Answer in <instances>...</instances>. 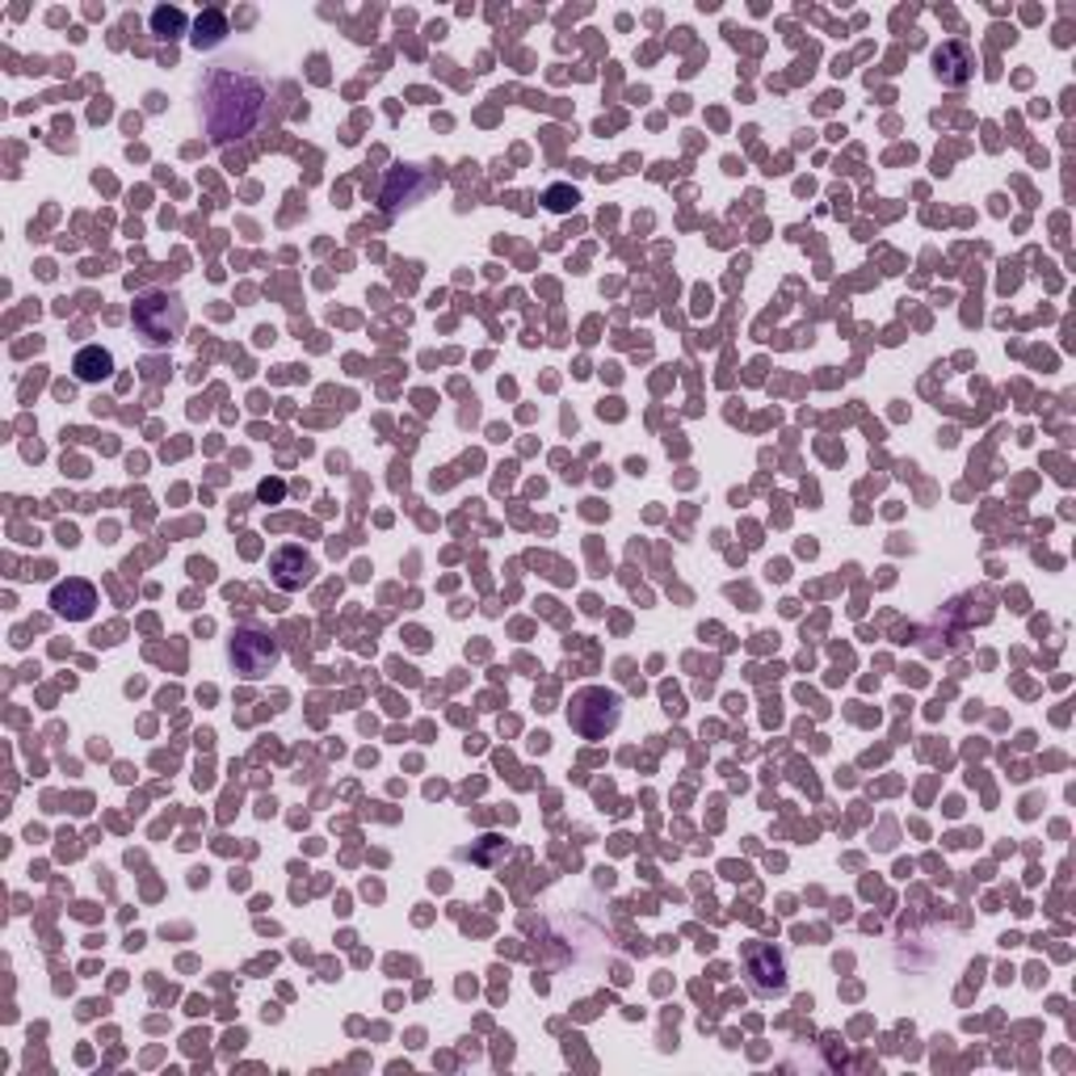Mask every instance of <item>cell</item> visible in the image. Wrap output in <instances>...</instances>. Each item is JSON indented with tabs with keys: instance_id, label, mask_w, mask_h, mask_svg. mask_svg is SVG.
Returning a JSON list of instances; mask_svg holds the SVG:
<instances>
[{
	"instance_id": "6da1fadb",
	"label": "cell",
	"mask_w": 1076,
	"mask_h": 1076,
	"mask_svg": "<svg viewBox=\"0 0 1076 1076\" xmlns=\"http://www.w3.org/2000/svg\"><path fill=\"white\" fill-rule=\"evenodd\" d=\"M266 109V89L244 77V72H219L211 77L207 93H202V114H207V131L215 143L241 139L261 122Z\"/></svg>"
},
{
	"instance_id": "7a4b0ae2",
	"label": "cell",
	"mask_w": 1076,
	"mask_h": 1076,
	"mask_svg": "<svg viewBox=\"0 0 1076 1076\" xmlns=\"http://www.w3.org/2000/svg\"><path fill=\"white\" fill-rule=\"evenodd\" d=\"M619 715H622V706H619V694L615 690H581L576 699H572V706H568V724L576 727L585 740H601L606 732H615L619 727Z\"/></svg>"
},
{
	"instance_id": "3957f363",
	"label": "cell",
	"mask_w": 1076,
	"mask_h": 1076,
	"mask_svg": "<svg viewBox=\"0 0 1076 1076\" xmlns=\"http://www.w3.org/2000/svg\"><path fill=\"white\" fill-rule=\"evenodd\" d=\"M182 303L173 295H143L134 303V328L152 341V346H168V341H177L182 337Z\"/></svg>"
},
{
	"instance_id": "277c9868",
	"label": "cell",
	"mask_w": 1076,
	"mask_h": 1076,
	"mask_svg": "<svg viewBox=\"0 0 1076 1076\" xmlns=\"http://www.w3.org/2000/svg\"><path fill=\"white\" fill-rule=\"evenodd\" d=\"M232 665L248 681H257V677H266L278 665V644L269 635H261V631H236V640H232Z\"/></svg>"
},
{
	"instance_id": "5b68a950",
	"label": "cell",
	"mask_w": 1076,
	"mask_h": 1076,
	"mask_svg": "<svg viewBox=\"0 0 1076 1076\" xmlns=\"http://www.w3.org/2000/svg\"><path fill=\"white\" fill-rule=\"evenodd\" d=\"M51 606L55 615H63V619L72 622H84L93 619V610H97V589L81 581V576H72V581H63V585H55L51 589Z\"/></svg>"
},
{
	"instance_id": "8992f818",
	"label": "cell",
	"mask_w": 1076,
	"mask_h": 1076,
	"mask_svg": "<svg viewBox=\"0 0 1076 1076\" xmlns=\"http://www.w3.org/2000/svg\"><path fill=\"white\" fill-rule=\"evenodd\" d=\"M749 975H753L757 993H779V989H786V963H782L779 950L765 946V942L749 946Z\"/></svg>"
},
{
	"instance_id": "52a82bcc",
	"label": "cell",
	"mask_w": 1076,
	"mask_h": 1076,
	"mask_svg": "<svg viewBox=\"0 0 1076 1076\" xmlns=\"http://www.w3.org/2000/svg\"><path fill=\"white\" fill-rule=\"evenodd\" d=\"M269 572H273V585H278V589H303V585L312 581L316 564H312V555H307L303 547H282V551L269 560Z\"/></svg>"
},
{
	"instance_id": "ba28073f",
	"label": "cell",
	"mask_w": 1076,
	"mask_h": 1076,
	"mask_svg": "<svg viewBox=\"0 0 1076 1076\" xmlns=\"http://www.w3.org/2000/svg\"><path fill=\"white\" fill-rule=\"evenodd\" d=\"M934 72L942 77V84H968L975 72V55L968 43H942L934 51Z\"/></svg>"
},
{
	"instance_id": "9c48e42d",
	"label": "cell",
	"mask_w": 1076,
	"mask_h": 1076,
	"mask_svg": "<svg viewBox=\"0 0 1076 1076\" xmlns=\"http://www.w3.org/2000/svg\"><path fill=\"white\" fill-rule=\"evenodd\" d=\"M72 371H77L81 383H106V378L114 375V358H109V350H102V346H84V350L77 353V362H72Z\"/></svg>"
},
{
	"instance_id": "30bf717a",
	"label": "cell",
	"mask_w": 1076,
	"mask_h": 1076,
	"mask_svg": "<svg viewBox=\"0 0 1076 1076\" xmlns=\"http://www.w3.org/2000/svg\"><path fill=\"white\" fill-rule=\"evenodd\" d=\"M223 34H227V17H223L219 9H211V13H202L198 26H194V47H198V51H202V47H219Z\"/></svg>"
},
{
	"instance_id": "8fae6325",
	"label": "cell",
	"mask_w": 1076,
	"mask_h": 1076,
	"mask_svg": "<svg viewBox=\"0 0 1076 1076\" xmlns=\"http://www.w3.org/2000/svg\"><path fill=\"white\" fill-rule=\"evenodd\" d=\"M152 34H156V38H177V34H186V13L161 4V9L152 13Z\"/></svg>"
},
{
	"instance_id": "7c38bea8",
	"label": "cell",
	"mask_w": 1076,
	"mask_h": 1076,
	"mask_svg": "<svg viewBox=\"0 0 1076 1076\" xmlns=\"http://www.w3.org/2000/svg\"><path fill=\"white\" fill-rule=\"evenodd\" d=\"M547 202H551V207H555V211H568V207H572V202H576V189H572V194H568L564 186H555V189H551V194H547Z\"/></svg>"
},
{
	"instance_id": "4fadbf2b",
	"label": "cell",
	"mask_w": 1076,
	"mask_h": 1076,
	"mask_svg": "<svg viewBox=\"0 0 1076 1076\" xmlns=\"http://www.w3.org/2000/svg\"><path fill=\"white\" fill-rule=\"evenodd\" d=\"M282 496V484H261V501H278Z\"/></svg>"
}]
</instances>
